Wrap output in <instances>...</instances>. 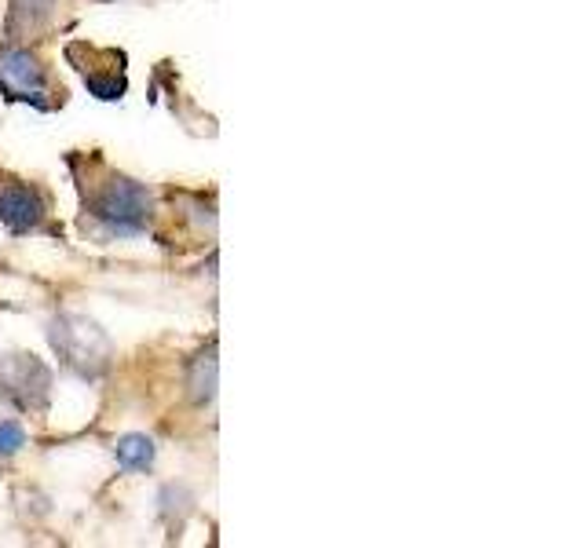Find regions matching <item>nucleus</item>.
I'll return each mask as SVG.
<instances>
[{"label":"nucleus","mask_w":585,"mask_h":548,"mask_svg":"<svg viewBox=\"0 0 585 548\" xmlns=\"http://www.w3.org/2000/svg\"><path fill=\"white\" fill-rule=\"evenodd\" d=\"M81 209H85V234L103 242L136 238L154 220L150 190L99 161H92V172L81 176Z\"/></svg>","instance_id":"obj_1"},{"label":"nucleus","mask_w":585,"mask_h":548,"mask_svg":"<svg viewBox=\"0 0 585 548\" xmlns=\"http://www.w3.org/2000/svg\"><path fill=\"white\" fill-rule=\"evenodd\" d=\"M0 92L8 99H19V103H33L41 110H52L55 85L48 66L37 59L33 52H22V48H4L0 52Z\"/></svg>","instance_id":"obj_3"},{"label":"nucleus","mask_w":585,"mask_h":548,"mask_svg":"<svg viewBox=\"0 0 585 548\" xmlns=\"http://www.w3.org/2000/svg\"><path fill=\"white\" fill-rule=\"evenodd\" d=\"M0 223L11 234L52 231V198L30 180L0 176Z\"/></svg>","instance_id":"obj_2"},{"label":"nucleus","mask_w":585,"mask_h":548,"mask_svg":"<svg viewBox=\"0 0 585 548\" xmlns=\"http://www.w3.org/2000/svg\"><path fill=\"white\" fill-rule=\"evenodd\" d=\"M22 443H26V432H22L19 424H15V421H4V424H0V454H4V457L15 454V450H19Z\"/></svg>","instance_id":"obj_5"},{"label":"nucleus","mask_w":585,"mask_h":548,"mask_svg":"<svg viewBox=\"0 0 585 548\" xmlns=\"http://www.w3.org/2000/svg\"><path fill=\"white\" fill-rule=\"evenodd\" d=\"M117 461L125 464V468H150V461H154V443H150L147 435H125L121 443H117Z\"/></svg>","instance_id":"obj_4"}]
</instances>
